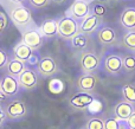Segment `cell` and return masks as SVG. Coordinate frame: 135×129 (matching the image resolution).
I'll use <instances>...</instances> for the list:
<instances>
[{
  "label": "cell",
  "mask_w": 135,
  "mask_h": 129,
  "mask_svg": "<svg viewBox=\"0 0 135 129\" xmlns=\"http://www.w3.org/2000/svg\"><path fill=\"white\" fill-rule=\"evenodd\" d=\"M78 23L72 17L64 16L58 20V36L63 39H71L78 33Z\"/></svg>",
  "instance_id": "6da1fadb"
},
{
  "label": "cell",
  "mask_w": 135,
  "mask_h": 129,
  "mask_svg": "<svg viewBox=\"0 0 135 129\" xmlns=\"http://www.w3.org/2000/svg\"><path fill=\"white\" fill-rule=\"evenodd\" d=\"M36 68H37L38 75L43 76V77H51L58 71V65H57L55 58H52L51 56L42 57Z\"/></svg>",
  "instance_id": "7a4b0ae2"
},
{
  "label": "cell",
  "mask_w": 135,
  "mask_h": 129,
  "mask_svg": "<svg viewBox=\"0 0 135 129\" xmlns=\"http://www.w3.org/2000/svg\"><path fill=\"white\" fill-rule=\"evenodd\" d=\"M21 85L19 83L18 77H14L12 75H6L0 80V90L7 95L8 97L14 96L19 92Z\"/></svg>",
  "instance_id": "3957f363"
},
{
  "label": "cell",
  "mask_w": 135,
  "mask_h": 129,
  "mask_svg": "<svg viewBox=\"0 0 135 129\" xmlns=\"http://www.w3.org/2000/svg\"><path fill=\"white\" fill-rule=\"evenodd\" d=\"M5 113H6V117H8L9 120H20L25 117V115L27 114V109L24 102L14 100L6 106Z\"/></svg>",
  "instance_id": "277c9868"
},
{
  "label": "cell",
  "mask_w": 135,
  "mask_h": 129,
  "mask_svg": "<svg viewBox=\"0 0 135 129\" xmlns=\"http://www.w3.org/2000/svg\"><path fill=\"white\" fill-rule=\"evenodd\" d=\"M19 83H20L21 88L26 90H32L37 87L38 84V72H36L33 69L26 68L20 76L18 77Z\"/></svg>",
  "instance_id": "5b68a950"
},
{
  "label": "cell",
  "mask_w": 135,
  "mask_h": 129,
  "mask_svg": "<svg viewBox=\"0 0 135 129\" xmlns=\"http://www.w3.org/2000/svg\"><path fill=\"white\" fill-rule=\"evenodd\" d=\"M79 64L84 72L91 73L100 68V59L93 52H83L79 58Z\"/></svg>",
  "instance_id": "8992f818"
},
{
  "label": "cell",
  "mask_w": 135,
  "mask_h": 129,
  "mask_svg": "<svg viewBox=\"0 0 135 129\" xmlns=\"http://www.w3.org/2000/svg\"><path fill=\"white\" fill-rule=\"evenodd\" d=\"M31 11L25 6H17L11 11V19L16 25L24 26L31 21Z\"/></svg>",
  "instance_id": "52a82bcc"
},
{
  "label": "cell",
  "mask_w": 135,
  "mask_h": 129,
  "mask_svg": "<svg viewBox=\"0 0 135 129\" xmlns=\"http://www.w3.org/2000/svg\"><path fill=\"white\" fill-rule=\"evenodd\" d=\"M90 13V7L85 0H75L69 8V16L76 20H83Z\"/></svg>",
  "instance_id": "ba28073f"
},
{
  "label": "cell",
  "mask_w": 135,
  "mask_h": 129,
  "mask_svg": "<svg viewBox=\"0 0 135 129\" xmlns=\"http://www.w3.org/2000/svg\"><path fill=\"white\" fill-rule=\"evenodd\" d=\"M43 40H44V37L39 30H27L24 32L21 42L36 51L43 45Z\"/></svg>",
  "instance_id": "9c48e42d"
},
{
  "label": "cell",
  "mask_w": 135,
  "mask_h": 129,
  "mask_svg": "<svg viewBox=\"0 0 135 129\" xmlns=\"http://www.w3.org/2000/svg\"><path fill=\"white\" fill-rule=\"evenodd\" d=\"M94 101H95V98L93 97V95H90L86 91H81L71 96V98L69 100V103L75 109H85L89 108Z\"/></svg>",
  "instance_id": "30bf717a"
},
{
  "label": "cell",
  "mask_w": 135,
  "mask_h": 129,
  "mask_svg": "<svg viewBox=\"0 0 135 129\" xmlns=\"http://www.w3.org/2000/svg\"><path fill=\"white\" fill-rule=\"evenodd\" d=\"M104 69L110 75H117L123 69L122 58L117 54H110L104 59Z\"/></svg>",
  "instance_id": "8fae6325"
},
{
  "label": "cell",
  "mask_w": 135,
  "mask_h": 129,
  "mask_svg": "<svg viewBox=\"0 0 135 129\" xmlns=\"http://www.w3.org/2000/svg\"><path fill=\"white\" fill-rule=\"evenodd\" d=\"M39 31L43 37L52 38L58 36V20L56 19H46L39 26Z\"/></svg>",
  "instance_id": "7c38bea8"
},
{
  "label": "cell",
  "mask_w": 135,
  "mask_h": 129,
  "mask_svg": "<svg viewBox=\"0 0 135 129\" xmlns=\"http://www.w3.org/2000/svg\"><path fill=\"white\" fill-rule=\"evenodd\" d=\"M96 84H97V78L93 73L85 72L84 75L79 76L77 80V87L81 91H91L96 88Z\"/></svg>",
  "instance_id": "4fadbf2b"
},
{
  "label": "cell",
  "mask_w": 135,
  "mask_h": 129,
  "mask_svg": "<svg viewBox=\"0 0 135 129\" xmlns=\"http://www.w3.org/2000/svg\"><path fill=\"white\" fill-rule=\"evenodd\" d=\"M98 24H100V18L97 16H95V14H88L81 21L78 32L84 33V34H89V33L94 32L97 28Z\"/></svg>",
  "instance_id": "5bb4252c"
},
{
  "label": "cell",
  "mask_w": 135,
  "mask_h": 129,
  "mask_svg": "<svg viewBox=\"0 0 135 129\" xmlns=\"http://www.w3.org/2000/svg\"><path fill=\"white\" fill-rule=\"evenodd\" d=\"M133 113H134L133 104L128 103V102H126V101L119 103L114 109L115 117H116L117 120H122V121H127Z\"/></svg>",
  "instance_id": "9a60e30c"
},
{
  "label": "cell",
  "mask_w": 135,
  "mask_h": 129,
  "mask_svg": "<svg viewBox=\"0 0 135 129\" xmlns=\"http://www.w3.org/2000/svg\"><path fill=\"white\" fill-rule=\"evenodd\" d=\"M97 38L101 44L109 45L116 40V32L112 27L105 26V27H102L97 31Z\"/></svg>",
  "instance_id": "2e32d148"
},
{
  "label": "cell",
  "mask_w": 135,
  "mask_h": 129,
  "mask_svg": "<svg viewBox=\"0 0 135 129\" xmlns=\"http://www.w3.org/2000/svg\"><path fill=\"white\" fill-rule=\"evenodd\" d=\"M6 69L9 75L14 76V77H19L20 73L26 69L25 62H23V61H20V59H18L17 57H14V58H11L7 62Z\"/></svg>",
  "instance_id": "e0dca14e"
},
{
  "label": "cell",
  "mask_w": 135,
  "mask_h": 129,
  "mask_svg": "<svg viewBox=\"0 0 135 129\" xmlns=\"http://www.w3.org/2000/svg\"><path fill=\"white\" fill-rule=\"evenodd\" d=\"M121 25L127 30H134L135 28V8H127L122 12L120 17Z\"/></svg>",
  "instance_id": "ac0fdd59"
},
{
  "label": "cell",
  "mask_w": 135,
  "mask_h": 129,
  "mask_svg": "<svg viewBox=\"0 0 135 129\" xmlns=\"http://www.w3.org/2000/svg\"><path fill=\"white\" fill-rule=\"evenodd\" d=\"M35 52V50H32L30 46H27L26 44H24L23 42L20 44L16 45L13 49V54L14 57H17L18 59L23 62H27L28 58L32 56V53Z\"/></svg>",
  "instance_id": "d6986e66"
},
{
  "label": "cell",
  "mask_w": 135,
  "mask_h": 129,
  "mask_svg": "<svg viewBox=\"0 0 135 129\" xmlns=\"http://www.w3.org/2000/svg\"><path fill=\"white\" fill-rule=\"evenodd\" d=\"M70 40H71V46L74 47V49L83 50L88 46V37H86V34H84V33L78 32Z\"/></svg>",
  "instance_id": "ffe728a7"
},
{
  "label": "cell",
  "mask_w": 135,
  "mask_h": 129,
  "mask_svg": "<svg viewBox=\"0 0 135 129\" xmlns=\"http://www.w3.org/2000/svg\"><path fill=\"white\" fill-rule=\"evenodd\" d=\"M122 96L124 101L135 106V87L132 84H124L122 87Z\"/></svg>",
  "instance_id": "44dd1931"
},
{
  "label": "cell",
  "mask_w": 135,
  "mask_h": 129,
  "mask_svg": "<svg viewBox=\"0 0 135 129\" xmlns=\"http://www.w3.org/2000/svg\"><path fill=\"white\" fill-rule=\"evenodd\" d=\"M47 88H49V90L52 92V94H61V92L64 90V88H65V84H64L63 81L55 78V80H51L49 82Z\"/></svg>",
  "instance_id": "7402d4cb"
},
{
  "label": "cell",
  "mask_w": 135,
  "mask_h": 129,
  "mask_svg": "<svg viewBox=\"0 0 135 129\" xmlns=\"http://www.w3.org/2000/svg\"><path fill=\"white\" fill-rule=\"evenodd\" d=\"M123 45L129 50H135V31L128 32L123 37Z\"/></svg>",
  "instance_id": "603a6c76"
},
{
  "label": "cell",
  "mask_w": 135,
  "mask_h": 129,
  "mask_svg": "<svg viewBox=\"0 0 135 129\" xmlns=\"http://www.w3.org/2000/svg\"><path fill=\"white\" fill-rule=\"evenodd\" d=\"M123 62V68L127 71H134L135 70V56L133 54H127L122 58Z\"/></svg>",
  "instance_id": "cb8c5ba5"
},
{
  "label": "cell",
  "mask_w": 135,
  "mask_h": 129,
  "mask_svg": "<svg viewBox=\"0 0 135 129\" xmlns=\"http://www.w3.org/2000/svg\"><path fill=\"white\" fill-rule=\"evenodd\" d=\"M86 129H104V121L100 117H93L86 123Z\"/></svg>",
  "instance_id": "d4e9b609"
},
{
  "label": "cell",
  "mask_w": 135,
  "mask_h": 129,
  "mask_svg": "<svg viewBox=\"0 0 135 129\" xmlns=\"http://www.w3.org/2000/svg\"><path fill=\"white\" fill-rule=\"evenodd\" d=\"M104 129H121L119 120L116 117H108L104 120Z\"/></svg>",
  "instance_id": "484cf974"
},
{
  "label": "cell",
  "mask_w": 135,
  "mask_h": 129,
  "mask_svg": "<svg viewBox=\"0 0 135 129\" xmlns=\"http://www.w3.org/2000/svg\"><path fill=\"white\" fill-rule=\"evenodd\" d=\"M105 12H107L105 6H103V5H101V4H96L95 6H94V8H93V14L97 16L98 18H101V17L104 16Z\"/></svg>",
  "instance_id": "4316f807"
},
{
  "label": "cell",
  "mask_w": 135,
  "mask_h": 129,
  "mask_svg": "<svg viewBox=\"0 0 135 129\" xmlns=\"http://www.w3.org/2000/svg\"><path fill=\"white\" fill-rule=\"evenodd\" d=\"M28 4L35 8H43V7L47 6L50 0H27Z\"/></svg>",
  "instance_id": "83f0119b"
},
{
  "label": "cell",
  "mask_w": 135,
  "mask_h": 129,
  "mask_svg": "<svg viewBox=\"0 0 135 129\" xmlns=\"http://www.w3.org/2000/svg\"><path fill=\"white\" fill-rule=\"evenodd\" d=\"M7 24H8V19L5 16V13H2L0 11V34L5 31V28L7 27Z\"/></svg>",
  "instance_id": "f1b7e54d"
},
{
  "label": "cell",
  "mask_w": 135,
  "mask_h": 129,
  "mask_svg": "<svg viewBox=\"0 0 135 129\" xmlns=\"http://www.w3.org/2000/svg\"><path fill=\"white\" fill-rule=\"evenodd\" d=\"M39 57H38V54L37 53H35L33 52L32 53V56L28 58V61L26 62V63L28 64V66H31V68H33V66H37L38 65V63H39Z\"/></svg>",
  "instance_id": "f546056e"
},
{
  "label": "cell",
  "mask_w": 135,
  "mask_h": 129,
  "mask_svg": "<svg viewBox=\"0 0 135 129\" xmlns=\"http://www.w3.org/2000/svg\"><path fill=\"white\" fill-rule=\"evenodd\" d=\"M7 62H8V56L4 50L0 49V69L5 68L7 65Z\"/></svg>",
  "instance_id": "4dcf8cb0"
},
{
  "label": "cell",
  "mask_w": 135,
  "mask_h": 129,
  "mask_svg": "<svg viewBox=\"0 0 135 129\" xmlns=\"http://www.w3.org/2000/svg\"><path fill=\"white\" fill-rule=\"evenodd\" d=\"M127 125L129 129H135V111L131 115V117L127 120Z\"/></svg>",
  "instance_id": "1f68e13d"
},
{
  "label": "cell",
  "mask_w": 135,
  "mask_h": 129,
  "mask_svg": "<svg viewBox=\"0 0 135 129\" xmlns=\"http://www.w3.org/2000/svg\"><path fill=\"white\" fill-rule=\"evenodd\" d=\"M5 117H6V113H5L4 109H2L1 106H0V126L2 125V122H4Z\"/></svg>",
  "instance_id": "d6a6232c"
},
{
  "label": "cell",
  "mask_w": 135,
  "mask_h": 129,
  "mask_svg": "<svg viewBox=\"0 0 135 129\" xmlns=\"http://www.w3.org/2000/svg\"><path fill=\"white\" fill-rule=\"evenodd\" d=\"M7 97H8V96H7V95L5 94V92H2L1 90H0V106H1V104L4 103L5 101H6Z\"/></svg>",
  "instance_id": "836d02e7"
},
{
  "label": "cell",
  "mask_w": 135,
  "mask_h": 129,
  "mask_svg": "<svg viewBox=\"0 0 135 129\" xmlns=\"http://www.w3.org/2000/svg\"><path fill=\"white\" fill-rule=\"evenodd\" d=\"M50 1L55 2V4H57V5H62V4L65 2V0H50Z\"/></svg>",
  "instance_id": "e575fe53"
},
{
  "label": "cell",
  "mask_w": 135,
  "mask_h": 129,
  "mask_svg": "<svg viewBox=\"0 0 135 129\" xmlns=\"http://www.w3.org/2000/svg\"><path fill=\"white\" fill-rule=\"evenodd\" d=\"M9 1L14 2V4H20V2H23L24 0H9Z\"/></svg>",
  "instance_id": "d590c367"
},
{
  "label": "cell",
  "mask_w": 135,
  "mask_h": 129,
  "mask_svg": "<svg viewBox=\"0 0 135 129\" xmlns=\"http://www.w3.org/2000/svg\"><path fill=\"white\" fill-rule=\"evenodd\" d=\"M98 1H100V2H107L108 0H98Z\"/></svg>",
  "instance_id": "8d00e7d4"
}]
</instances>
